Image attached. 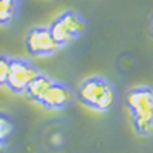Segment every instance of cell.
<instances>
[{"instance_id": "7", "label": "cell", "mask_w": 153, "mask_h": 153, "mask_svg": "<svg viewBox=\"0 0 153 153\" xmlns=\"http://www.w3.org/2000/svg\"><path fill=\"white\" fill-rule=\"evenodd\" d=\"M20 5V0H0V26H9L16 22Z\"/></svg>"}, {"instance_id": "6", "label": "cell", "mask_w": 153, "mask_h": 153, "mask_svg": "<svg viewBox=\"0 0 153 153\" xmlns=\"http://www.w3.org/2000/svg\"><path fill=\"white\" fill-rule=\"evenodd\" d=\"M25 48L31 57L46 58L58 52V46L46 26H34L25 35Z\"/></svg>"}, {"instance_id": "1", "label": "cell", "mask_w": 153, "mask_h": 153, "mask_svg": "<svg viewBox=\"0 0 153 153\" xmlns=\"http://www.w3.org/2000/svg\"><path fill=\"white\" fill-rule=\"evenodd\" d=\"M26 97L43 109L63 110L74 103L75 92L66 83L58 81L52 76L40 72L28 87Z\"/></svg>"}, {"instance_id": "8", "label": "cell", "mask_w": 153, "mask_h": 153, "mask_svg": "<svg viewBox=\"0 0 153 153\" xmlns=\"http://www.w3.org/2000/svg\"><path fill=\"white\" fill-rule=\"evenodd\" d=\"M12 133H14V123L6 113L0 112V153L5 150Z\"/></svg>"}, {"instance_id": "2", "label": "cell", "mask_w": 153, "mask_h": 153, "mask_svg": "<svg viewBox=\"0 0 153 153\" xmlns=\"http://www.w3.org/2000/svg\"><path fill=\"white\" fill-rule=\"evenodd\" d=\"M133 130L139 136L153 135V87L139 84L130 87L124 95Z\"/></svg>"}, {"instance_id": "9", "label": "cell", "mask_w": 153, "mask_h": 153, "mask_svg": "<svg viewBox=\"0 0 153 153\" xmlns=\"http://www.w3.org/2000/svg\"><path fill=\"white\" fill-rule=\"evenodd\" d=\"M11 61H12V57L0 52V87L6 86V83H8V76H9V71H11Z\"/></svg>"}, {"instance_id": "3", "label": "cell", "mask_w": 153, "mask_h": 153, "mask_svg": "<svg viewBox=\"0 0 153 153\" xmlns=\"http://www.w3.org/2000/svg\"><path fill=\"white\" fill-rule=\"evenodd\" d=\"M75 98L95 112H110L118 103V95L113 84L101 75L84 78L75 91Z\"/></svg>"}, {"instance_id": "10", "label": "cell", "mask_w": 153, "mask_h": 153, "mask_svg": "<svg viewBox=\"0 0 153 153\" xmlns=\"http://www.w3.org/2000/svg\"><path fill=\"white\" fill-rule=\"evenodd\" d=\"M150 28H152V32H153V12H152V17H150Z\"/></svg>"}, {"instance_id": "4", "label": "cell", "mask_w": 153, "mask_h": 153, "mask_svg": "<svg viewBox=\"0 0 153 153\" xmlns=\"http://www.w3.org/2000/svg\"><path fill=\"white\" fill-rule=\"evenodd\" d=\"M48 28L57 46L63 49L71 46L76 38H80L86 32L87 23L80 12H76L75 9H66L51 22Z\"/></svg>"}, {"instance_id": "5", "label": "cell", "mask_w": 153, "mask_h": 153, "mask_svg": "<svg viewBox=\"0 0 153 153\" xmlns=\"http://www.w3.org/2000/svg\"><path fill=\"white\" fill-rule=\"evenodd\" d=\"M38 74H40V71H38V68L34 65L31 60L14 58L12 57L11 71H9L6 87L12 94H17V95L26 94L28 87L38 76Z\"/></svg>"}]
</instances>
